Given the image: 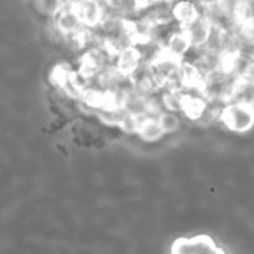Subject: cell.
Returning a JSON list of instances; mask_svg holds the SVG:
<instances>
[{"instance_id": "cell-12", "label": "cell", "mask_w": 254, "mask_h": 254, "mask_svg": "<svg viewBox=\"0 0 254 254\" xmlns=\"http://www.w3.org/2000/svg\"><path fill=\"white\" fill-rule=\"evenodd\" d=\"M158 121L163 130L165 131V134L176 133L181 128V126H183V119H181L180 113L179 112L168 111V109H163L158 114Z\"/></svg>"}, {"instance_id": "cell-2", "label": "cell", "mask_w": 254, "mask_h": 254, "mask_svg": "<svg viewBox=\"0 0 254 254\" xmlns=\"http://www.w3.org/2000/svg\"><path fill=\"white\" fill-rule=\"evenodd\" d=\"M51 81L64 96L77 101L81 99L82 93L89 84L78 69H72L68 64L55 67L51 72Z\"/></svg>"}, {"instance_id": "cell-10", "label": "cell", "mask_w": 254, "mask_h": 254, "mask_svg": "<svg viewBox=\"0 0 254 254\" xmlns=\"http://www.w3.org/2000/svg\"><path fill=\"white\" fill-rule=\"evenodd\" d=\"M136 135L145 143H155L165 135V131L161 128L158 117L145 116L141 119Z\"/></svg>"}, {"instance_id": "cell-17", "label": "cell", "mask_w": 254, "mask_h": 254, "mask_svg": "<svg viewBox=\"0 0 254 254\" xmlns=\"http://www.w3.org/2000/svg\"><path fill=\"white\" fill-rule=\"evenodd\" d=\"M248 103H250L251 108H252V112H253V114H254V93H253L252 98H251V99H250V102H248Z\"/></svg>"}, {"instance_id": "cell-15", "label": "cell", "mask_w": 254, "mask_h": 254, "mask_svg": "<svg viewBox=\"0 0 254 254\" xmlns=\"http://www.w3.org/2000/svg\"><path fill=\"white\" fill-rule=\"evenodd\" d=\"M34 6L40 15L49 19H54L64 9L61 0H34Z\"/></svg>"}, {"instance_id": "cell-14", "label": "cell", "mask_w": 254, "mask_h": 254, "mask_svg": "<svg viewBox=\"0 0 254 254\" xmlns=\"http://www.w3.org/2000/svg\"><path fill=\"white\" fill-rule=\"evenodd\" d=\"M141 119H143V116H139V114L124 109L121 119H119L118 128L128 135H134V134L136 135Z\"/></svg>"}, {"instance_id": "cell-13", "label": "cell", "mask_w": 254, "mask_h": 254, "mask_svg": "<svg viewBox=\"0 0 254 254\" xmlns=\"http://www.w3.org/2000/svg\"><path fill=\"white\" fill-rule=\"evenodd\" d=\"M184 92L178 89H168L164 88L160 91V99L163 103L164 109L181 113V107H183Z\"/></svg>"}, {"instance_id": "cell-7", "label": "cell", "mask_w": 254, "mask_h": 254, "mask_svg": "<svg viewBox=\"0 0 254 254\" xmlns=\"http://www.w3.org/2000/svg\"><path fill=\"white\" fill-rule=\"evenodd\" d=\"M183 29H185V31L188 32L193 49L202 50L205 49L206 44H207L208 39H210L211 32H212L213 29V24L207 17L201 15L192 24H190L186 27H183Z\"/></svg>"}, {"instance_id": "cell-9", "label": "cell", "mask_w": 254, "mask_h": 254, "mask_svg": "<svg viewBox=\"0 0 254 254\" xmlns=\"http://www.w3.org/2000/svg\"><path fill=\"white\" fill-rule=\"evenodd\" d=\"M52 20H54L57 29L64 34L66 39L73 36L83 27V24L79 20L78 15L72 7H64Z\"/></svg>"}, {"instance_id": "cell-8", "label": "cell", "mask_w": 254, "mask_h": 254, "mask_svg": "<svg viewBox=\"0 0 254 254\" xmlns=\"http://www.w3.org/2000/svg\"><path fill=\"white\" fill-rule=\"evenodd\" d=\"M175 22L180 27H186L202 15L201 7L193 0H178L173 5Z\"/></svg>"}, {"instance_id": "cell-16", "label": "cell", "mask_w": 254, "mask_h": 254, "mask_svg": "<svg viewBox=\"0 0 254 254\" xmlns=\"http://www.w3.org/2000/svg\"><path fill=\"white\" fill-rule=\"evenodd\" d=\"M193 1H195L196 4L201 7V9H203V7H206V6H210V5L216 4V2H217V0H193Z\"/></svg>"}, {"instance_id": "cell-6", "label": "cell", "mask_w": 254, "mask_h": 254, "mask_svg": "<svg viewBox=\"0 0 254 254\" xmlns=\"http://www.w3.org/2000/svg\"><path fill=\"white\" fill-rule=\"evenodd\" d=\"M143 64V56L136 45H130V46L121 50L114 57L116 68L127 77L133 76Z\"/></svg>"}, {"instance_id": "cell-3", "label": "cell", "mask_w": 254, "mask_h": 254, "mask_svg": "<svg viewBox=\"0 0 254 254\" xmlns=\"http://www.w3.org/2000/svg\"><path fill=\"white\" fill-rule=\"evenodd\" d=\"M114 55L106 46L89 49L81 54L78 71L88 82H92L107 67L114 64Z\"/></svg>"}, {"instance_id": "cell-4", "label": "cell", "mask_w": 254, "mask_h": 254, "mask_svg": "<svg viewBox=\"0 0 254 254\" xmlns=\"http://www.w3.org/2000/svg\"><path fill=\"white\" fill-rule=\"evenodd\" d=\"M71 7L78 15L83 26L88 29H98L106 16V9L101 0H77Z\"/></svg>"}, {"instance_id": "cell-5", "label": "cell", "mask_w": 254, "mask_h": 254, "mask_svg": "<svg viewBox=\"0 0 254 254\" xmlns=\"http://www.w3.org/2000/svg\"><path fill=\"white\" fill-rule=\"evenodd\" d=\"M164 52L175 59L184 61L189 57V54L193 50L191 40L185 29L176 26L169 32L166 39L163 42Z\"/></svg>"}, {"instance_id": "cell-1", "label": "cell", "mask_w": 254, "mask_h": 254, "mask_svg": "<svg viewBox=\"0 0 254 254\" xmlns=\"http://www.w3.org/2000/svg\"><path fill=\"white\" fill-rule=\"evenodd\" d=\"M218 123L233 133L245 134L254 127V114L250 103L246 101H232L223 104Z\"/></svg>"}, {"instance_id": "cell-11", "label": "cell", "mask_w": 254, "mask_h": 254, "mask_svg": "<svg viewBox=\"0 0 254 254\" xmlns=\"http://www.w3.org/2000/svg\"><path fill=\"white\" fill-rule=\"evenodd\" d=\"M106 14L119 15L124 17H135L139 15V7L135 0H101Z\"/></svg>"}]
</instances>
